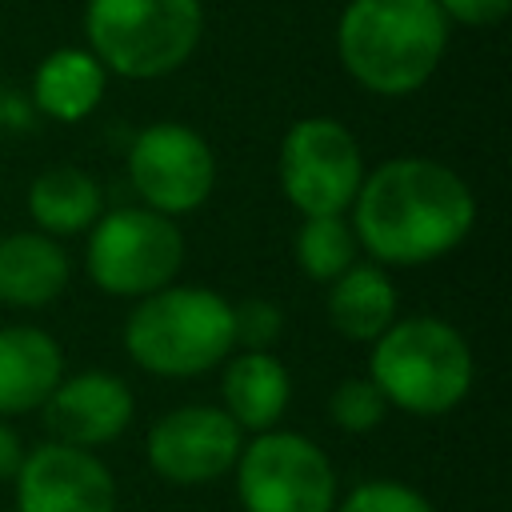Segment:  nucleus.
I'll return each instance as SVG.
<instances>
[{
  "label": "nucleus",
  "instance_id": "obj_19",
  "mask_svg": "<svg viewBox=\"0 0 512 512\" xmlns=\"http://www.w3.org/2000/svg\"><path fill=\"white\" fill-rule=\"evenodd\" d=\"M356 236L340 216H304V228L296 236V260L304 276L312 280H336L352 268Z\"/></svg>",
  "mask_w": 512,
  "mask_h": 512
},
{
  "label": "nucleus",
  "instance_id": "obj_11",
  "mask_svg": "<svg viewBox=\"0 0 512 512\" xmlns=\"http://www.w3.org/2000/svg\"><path fill=\"white\" fill-rule=\"evenodd\" d=\"M20 512H112L116 484L108 468L72 444H44L16 472Z\"/></svg>",
  "mask_w": 512,
  "mask_h": 512
},
{
  "label": "nucleus",
  "instance_id": "obj_1",
  "mask_svg": "<svg viewBox=\"0 0 512 512\" xmlns=\"http://www.w3.org/2000/svg\"><path fill=\"white\" fill-rule=\"evenodd\" d=\"M356 236L384 264H428L452 252L476 216L468 184L440 160H384L356 192Z\"/></svg>",
  "mask_w": 512,
  "mask_h": 512
},
{
  "label": "nucleus",
  "instance_id": "obj_9",
  "mask_svg": "<svg viewBox=\"0 0 512 512\" xmlns=\"http://www.w3.org/2000/svg\"><path fill=\"white\" fill-rule=\"evenodd\" d=\"M128 176L144 204L160 216L192 212L216 184V160L200 132L188 124H148L128 148Z\"/></svg>",
  "mask_w": 512,
  "mask_h": 512
},
{
  "label": "nucleus",
  "instance_id": "obj_18",
  "mask_svg": "<svg viewBox=\"0 0 512 512\" xmlns=\"http://www.w3.org/2000/svg\"><path fill=\"white\" fill-rule=\"evenodd\" d=\"M28 212L44 232H84L100 216V184L72 164H56L40 172L28 188Z\"/></svg>",
  "mask_w": 512,
  "mask_h": 512
},
{
  "label": "nucleus",
  "instance_id": "obj_7",
  "mask_svg": "<svg viewBox=\"0 0 512 512\" xmlns=\"http://www.w3.org/2000/svg\"><path fill=\"white\" fill-rule=\"evenodd\" d=\"M364 180L356 136L332 116H304L280 144V188L304 216H340Z\"/></svg>",
  "mask_w": 512,
  "mask_h": 512
},
{
  "label": "nucleus",
  "instance_id": "obj_8",
  "mask_svg": "<svg viewBox=\"0 0 512 512\" xmlns=\"http://www.w3.org/2000/svg\"><path fill=\"white\" fill-rule=\"evenodd\" d=\"M236 460V488L248 512H332L336 476L308 436L260 432Z\"/></svg>",
  "mask_w": 512,
  "mask_h": 512
},
{
  "label": "nucleus",
  "instance_id": "obj_2",
  "mask_svg": "<svg viewBox=\"0 0 512 512\" xmlns=\"http://www.w3.org/2000/svg\"><path fill=\"white\" fill-rule=\"evenodd\" d=\"M448 48L436 0H348L336 20L344 72L376 96H408L428 84Z\"/></svg>",
  "mask_w": 512,
  "mask_h": 512
},
{
  "label": "nucleus",
  "instance_id": "obj_22",
  "mask_svg": "<svg viewBox=\"0 0 512 512\" xmlns=\"http://www.w3.org/2000/svg\"><path fill=\"white\" fill-rule=\"evenodd\" d=\"M280 332V312L268 300H244L232 308V340L244 344L248 352H264Z\"/></svg>",
  "mask_w": 512,
  "mask_h": 512
},
{
  "label": "nucleus",
  "instance_id": "obj_12",
  "mask_svg": "<svg viewBox=\"0 0 512 512\" xmlns=\"http://www.w3.org/2000/svg\"><path fill=\"white\" fill-rule=\"evenodd\" d=\"M44 404H48V416H44L48 428L60 436V444H72V448L108 444L132 420V392L112 372L72 376L56 384V392Z\"/></svg>",
  "mask_w": 512,
  "mask_h": 512
},
{
  "label": "nucleus",
  "instance_id": "obj_5",
  "mask_svg": "<svg viewBox=\"0 0 512 512\" xmlns=\"http://www.w3.org/2000/svg\"><path fill=\"white\" fill-rule=\"evenodd\" d=\"M124 344L156 376H196L232 352V304L208 288H160L128 316Z\"/></svg>",
  "mask_w": 512,
  "mask_h": 512
},
{
  "label": "nucleus",
  "instance_id": "obj_23",
  "mask_svg": "<svg viewBox=\"0 0 512 512\" xmlns=\"http://www.w3.org/2000/svg\"><path fill=\"white\" fill-rule=\"evenodd\" d=\"M436 8L444 12L448 24H464V28H492L508 16L512 0H436Z\"/></svg>",
  "mask_w": 512,
  "mask_h": 512
},
{
  "label": "nucleus",
  "instance_id": "obj_21",
  "mask_svg": "<svg viewBox=\"0 0 512 512\" xmlns=\"http://www.w3.org/2000/svg\"><path fill=\"white\" fill-rule=\"evenodd\" d=\"M340 512H432V504L396 480H368V484L352 488V496L340 504Z\"/></svg>",
  "mask_w": 512,
  "mask_h": 512
},
{
  "label": "nucleus",
  "instance_id": "obj_24",
  "mask_svg": "<svg viewBox=\"0 0 512 512\" xmlns=\"http://www.w3.org/2000/svg\"><path fill=\"white\" fill-rule=\"evenodd\" d=\"M20 464H24V448H20L16 432L0 424V480H16Z\"/></svg>",
  "mask_w": 512,
  "mask_h": 512
},
{
  "label": "nucleus",
  "instance_id": "obj_17",
  "mask_svg": "<svg viewBox=\"0 0 512 512\" xmlns=\"http://www.w3.org/2000/svg\"><path fill=\"white\" fill-rule=\"evenodd\" d=\"M396 316L392 280L372 264H352L332 280L328 292V320L348 340H376Z\"/></svg>",
  "mask_w": 512,
  "mask_h": 512
},
{
  "label": "nucleus",
  "instance_id": "obj_16",
  "mask_svg": "<svg viewBox=\"0 0 512 512\" xmlns=\"http://www.w3.org/2000/svg\"><path fill=\"white\" fill-rule=\"evenodd\" d=\"M224 404L236 428L268 432L288 404V372L268 352H240L224 368Z\"/></svg>",
  "mask_w": 512,
  "mask_h": 512
},
{
  "label": "nucleus",
  "instance_id": "obj_20",
  "mask_svg": "<svg viewBox=\"0 0 512 512\" xmlns=\"http://www.w3.org/2000/svg\"><path fill=\"white\" fill-rule=\"evenodd\" d=\"M384 408L388 400L380 396V388L372 380H340L336 392H332V420L344 428V432H368L384 420Z\"/></svg>",
  "mask_w": 512,
  "mask_h": 512
},
{
  "label": "nucleus",
  "instance_id": "obj_10",
  "mask_svg": "<svg viewBox=\"0 0 512 512\" xmlns=\"http://www.w3.org/2000/svg\"><path fill=\"white\" fill-rule=\"evenodd\" d=\"M240 428L224 408H176L148 432V464L172 484H208L240 456Z\"/></svg>",
  "mask_w": 512,
  "mask_h": 512
},
{
  "label": "nucleus",
  "instance_id": "obj_15",
  "mask_svg": "<svg viewBox=\"0 0 512 512\" xmlns=\"http://www.w3.org/2000/svg\"><path fill=\"white\" fill-rule=\"evenodd\" d=\"M68 284V256L36 232L0 240V300L16 308L48 304Z\"/></svg>",
  "mask_w": 512,
  "mask_h": 512
},
{
  "label": "nucleus",
  "instance_id": "obj_6",
  "mask_svg": "<svg viewBox=\"0 0 512 512\" xmlns=\"http://www.w3.org/2000/svg\"><path fill=\"white\" fill-rule=\"evenodd\" d=\"M184 256L180 228L152 208L108 212L88 240V276L108 296H152L160 292Z\"/></svg>",
  "mask_w": 512,
  "mask_h": 512
},
{
  "label": "nucleus",
  "instance_id": "obj_4",
  "mask_svg": "<svg viewBox=\"0 0 512 512\" xmlns=\"http://www.w3.org/2000/svg\"><path fill=\"white\" fill-rule=\"evenodd\" d=\"M372 384L404 412L440 416L464 400L472 384V352L464 336L436 316L392 320L372 348Z\"/></svg>",
  "mask_w": 512,
  "mask_h": 512
},
{
  "label": "nucleus",
  "instance_id": "obj_13",
  "mask_svg": "<svg viewBox=\"0 0 512 512\" xmlns=\"http://www.w3.org/2000/svg\"><path fill=\"white\" fill-rule=\"evenodd\" d=\"M64 360L40 328H0V416L44 404L60 384Z\"/></svg>",
  "mask_w": 512,
  "mask_h": 512
},
{
  "label": "nucleus",
  "instance_id": "obj_14",
  "mask_svg": "<svg viewBox=\"0 0 512 512\" xmlns=\"http://www.w3.org/2000/svg\"><path fill=\"white\" fill-rule=\"evenodd\" d=\"M104 80H108V72L100 68V60L88 48H56L36 64L32 100L44 116H52L60 124H76L100 104Z\"/></svg>",
  "mask_w": 512,
  "mask_h": 512
},
{
  "label": "nucleus",
  "instance_id": "obj_3",
  "mask_svg": "<svg viewBox=\"0 0 512 512\" xmlns=\"http://www.w3.org/2000/svg\"><path fill=\"white\" fill-rule=\"evenodd\" d=\"M200 0H88L84 40L104 72L156 80L176 72L200 44Z\"/></svg>",
  "mask_w": 512,
  "mask_h": 512
}]
</instances>
